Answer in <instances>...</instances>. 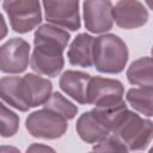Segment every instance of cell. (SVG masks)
<instances>
[{"label": "cell", "mask_w": 153, "mask_h": 153, "mask_svg": "<svg viewBox=\"0 0 153 153\" xmlns=\"http://www.w3.org/2000/svg\"><path fill=\"white\" fill-rule=\"evenodd\" d=\"M25 127L33 137L55 140L65 135L68 123L61 116L50 110L41 109L32 111L25 120Z\"/></svg>", "instance_id": "obj_4"}, {"label": "cell", "mask_w": 153, "mask_h": 153, "mask_svg": "<svg viewBox=\"0 0 153 153\" xmlns=\"http://www.w3.org/2000/svg\"><path fill=\"white\" fill-rule=\"evenodd\" d=\"M33 51L30 56V65L38 75L57 76L65 66V49L47 43H33Z\"/></svg>", "instance_id": "obj_6"}, {"label": "cell", "mask_w": 153, "mask_h": 153, "mask_svg": "<svg viewBox=\"0 0 153 153\" xmlns=\"http://www.w3.org/2000/svg\"><path fill=\"white\" fill-rule=\"evenodd\" d=\"M30 61V44L19 37H13L0 45V72L7 74L23 73Z\"/></svg>", "instance_id": "obj_8"}, {"label": "cell", "mask_w": 153, "mask_h": 153, "mask_svg": "<svg viewBox=\"0 0 153 153\" xmlns=\"http://www.w3.org/2000/svg\"><path fill=\"white\" fill-rule=\"evenodd\" d=\"M152 97H153V86L147 87H133L127 91L126 99L129 105L137 112L143 116L152 117Z\"/></svg>", "instance_id": "obj_17"}, {"label": "cell", "mask_w": 153, "mask_h": 153, "mask_svg": "<svg viewBox=\"0 0 153 153\" xmlns=\"http://www.w3.org/2000/svg\"><path fill=\"white\" fill-rule=\"evenodd\" d=\"M0 153H20V151L14 146L2 145L0 146Z\"/></svg>", "instance_id": "obj_23"}, {"label": "cell", "mask_w": 153, "mask_h": 153, "mask_svg": "<svg viewBox=\"0 0 153 153\" xmlns=\"http://www.w3.org/2000/svg\"><path fill=\"white\" fill-rule=\"evenodd\" d=\"M19 81H20V76H14V75L0 78V98L12 108L22 112H25L29 110V108L22 100Z\"/></svg>", "instance_id": "obj_16"}, {"label": "cell", "mask_w": 153, "mask_h": 153, "mask_svg": "<svg viewBox=\"0 0 153 153\" xmlns=\"http://www.w3.org/2000/svg\"><path fill=\"white\" fill-rule=\"evenodd\" d=\"M90 153H93V152H90Z\"/></svg>", "instance_id": "obj_24"}, {"label": "cell", "mask_w": 153, "mask_h": 153, "mask_svg": "<svg viewBox=\"0 0 153 153\" xmlns=\"http://www.w3.org/2000/svg\"><path fill=\"white\" fill-rule=\"evenodd\" d=\"M93 153H128L127 146L115 135L110 134L104 140L96 143L92 148Z\"/></svg>", "instance_id": "obj_20"}, {"label": "cell", "mask_w": 153, "mask_h": 153, "mask_svg": "<svg viewBox=\"0 0 153 153\" xmlns=\"http://www.w3.org/2000/svg\"><path fill=\"white\" fill-rule=\"evenodd\" d=\"M111 134L117 136L127 146L128 151H142L152 140L153 123L149 118H143L126 109L116 121Z\"/></svg>", "instance_id": "obj_2"}, {"label": "cell", "mask_w": 153, "mask_h": 153, "mask_svg": "<svg viewBox=\"0 0 153 153\" xmlns=\"http://www.w3.org/2000/svg\"><path fill=\"white\" fill-rule=\"evenodd\" d=\"M91 75L81 71H66L60 76L61 90L80 104H87V87Z\"/></svg>", "instance_id": "obj_13"}, {"label": "cell", "mask_w": 153, "mask_h": 153, "mask_svg": "<svg viewBox=\"0 0 153 153\" xmlns=\"http://www.w3.org/2000/svg\"><path fill=\"white\" fill-rule=\"evenodd\" d=\"M112 2L108 0H86L82 2L85 27L92 33H104L112 29Z\"/></svg>", "instance_id": "obj_9"}, {"label": "cell", "mask_w": 153, "mask_h": 153, "mask_svg": "<svg viewBox=\"0 0 153 153\" xmlns=\"http://www.w3.org/2000/svg\"><path fill=\"white\" fill-rule=\"evenodd\" d=\"M112 18L117 26L131 30L143 26L148 20V11L136 0H121L112 7Z\"/></svg>", "instance_id": "obj_11"}, {"label": "cell", "mask_w": 153, "mask_h": 153, "mask_svg": "<svg viewBox=\"0 0 153 153\" xmlns=\"http://www.w3.org/2000/svg\"><path fill=\"white\" fill-rule=\"evenodd\" d=\"M127 79L131 85L135 86H140V87L153 86L151 56H143L133 61L127 69Z\"/></svg>", "instance_id": "obj_15"}, {"label": "cell", "mask_w": 153, "mask_h": 153, "mask_svg": "<svg viewBox=\"0 0 153 153\" xmlns=\"http://www.w3.org/2000/svg\"><path fill=\"white\" fill-rule=\"evenodd\" d=\"M25 153H56L55 149L48 145H43V143H31L27 148Z\"/></svg>", "instance_id": "obj_21"}, {"label": "cell", "mask_w": 153, "mask_h": 153, "mask_svg": "<svg viewBox=\"0 0 153 153\" xmlns=\"http://www.w3.org/2000/svg\"><path fill=\"white\" fill-rule=\"evenodd\" d=\"M128 56L127 44L115 33H104L93 41V66L100 73H121L128 62Z\"/></svg>", "instance_id": "obj_1"}, {"label": "cell", "mask_w": 153, "mask_h": 153, "mask_svg": "<svg viewBox=\"0 0 153 153\" xmlns=\"http://www.w3.org/2000/svg\"><path fill=\"white\" fill-rule=\"evenodd\" d=\"M124 87L117 79L91 76L87 87V104L94 108L114 106L123 102Z\"/></svg>", "instance_id": "obj_5"}, {"label": "cell", "mask_w": 153, "mask_h": 153, "mask_svg": "<svg viewBox=\"0 0 153 153\" xmlns=\"http://www.w3.org/2000/svg\"><path fill=\"white\" fill-rule=\"evenodd\" d=\"M18 129L19 116L0 102V135L2 137H11Z\"/></svg>", "instance_id": "obj_19"}, {"label": "cell", "mask_w": 153, "mask_h": 153, "mask_svg": "<svg viewBox=\"0 0 153 153\" xmlns=\"http://www.w3.org/2000/svg\"><path fill=\"white\" fill-rule=\"evenodd\" d=\"M10 25L18 33H27L42 22L41 2L35 0H6L2 2Z\"/></svg>", "instance_id": "obj_3"}, {"label": "cell", "mask_w": 153, "mask_h": 153, "mask_svg": "<svg viewBox=\"0 0 153 153\" xmlns=\"http://www.w3.org/2000/svg\"><path fill=\"white\" fill-rule=\"evenodd\" d=\"M93 41L94 37L86 32L79 33L72 41L67 51V57L72 66L82 68H88L93 66Z\"/></svg>", "instance_id": "obj_14"}, {"label": "cell", "mask_w": 153, "mask_h": 153, "mask_svg": "<svg viewBox=\"0 0 153 153\" xmlns=\"http://www.w3.org/2000/svg\"><path fill=\"white\" fill-rule=\"evenodd\" d=\"M75 130L79 137L86 143H98L111 134L93 110L86 111L79 116Z\"/></svg>", "instance_id": "obj_12"}, {"label": "cell", "mask_w": 153, "mask_h": 153, "mask_svg": "<svg viewBox=\"0 0 153 153\" xmlns=\"http://www.w3.org/2000/svg\"><path fill=\"white\" fill-rule=\"evenodd\" d=\"M19 90L22 100L30 109L43 105L48 100L53 92V84L47 78L27 73L24 76H20Z\"/></svg>", "instance_id": "obj_10"}, {"label": "cell", "mask_w": 153, "mask_h": 153, "mask_svg": "<svg viewBox=\"0 0 153 153\" xmlns=\"http://www.w3.org/2000/svg\"><path fill=\"white\" fill-rule=\"evenodd\" d=\"M43 109L50 110L54 114L61 116L66 121L73 120L78 114V106L68 100L60 92H54L50 94L48 100L43 104Z\"/></svg>", "instance_id": "obj_18"}, {"label": "cell", "mask_w": 153, "mask_h": 153, "mask_svg": "<svg viewBox=\"0 0 153 153\" xmlns=\"http://www.w3.org/2000/svg\"><path fill=\"white\" fill-rule=\"evenodd\" d=\"M44 18L48 24L76 31L81 26L78 0H45L42 2Z\"/></svg>", "instance_id": "obj_7"}, {"label": "cell", "mask_w": 153, "mask_h": 153, "mask_svg": "<svg viewBox=\"0 0 153 153\" xmlns=\"http://www.w3.org/2000/svg\"><path fill=\"white\" fill-rule=\"evenodd\" d=\"M7 32H8L7 24H6V22H5L4 16L0 13V41L7 36Z\"/></svg>", "instance_id": "obj_22"}]
</instances>
